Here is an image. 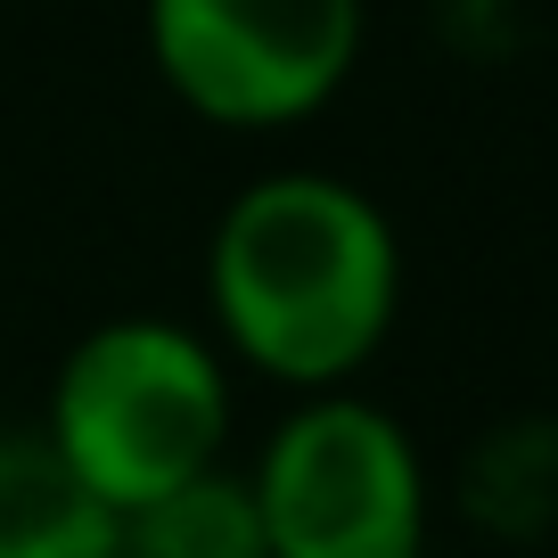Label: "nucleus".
<instances>
[{
  "label": "nucleus",
  "mask_w": 558,
  "mask_h": 558,
  "mask_svg": "<svg viewBox=\"0 0 558 558\" xmlns=\"http://www.w3.org/2000/svg\"><path fill=\"white\" fill-rule=\"evenodd\" d=\"M246 493L271 558H418L436 518L418 436L353 386L288 402L246 460Z\"/></svg>",
  "instance_id": "7ed1b4c3"
},
{
  "label": "nucleus",
  "mask_w": 558,
  "mask_h": 558,
  "mask_svg": "<svg viewBox=\"0 0 558 558\" xmlns=\"http://www.w3.org/2000/svg\"><path fill=\"white\" fill-rule=\"evenodd\" d=\"M402 313V239L345 173L279 165L230 190L206 230V337L288 395L353 386Z\"/></svg>",
  "instance_id": "f257e3e1"
},
{
  "label": "nucleus",
  "mask_w": 558,
  "mask_h": 558,
  "mask_svg": "<svg viewBox=\"0 0 558 558\" xmlns=\"http://www.w3.org/2000/svg\"><path fill=\"white\" fill-rule=\"evenodd\" d=\"M230 427H239V369L197 320L173 313L90 320L58 353L41 402V436L116 518L230 460Z\"/></svg>",
  "instance_id": "f03ea898"
},
{
  "label": "nucleus",
  "mask_w": 558,
  "mask_h": 558,
  "mask_svg": "<svg viewBox=\"0 0 558 558\" xmlns=\"http://www.w3.org/2000/svg\"><path fill=\"white\" fill-rule=\"evenodd\" d=\"M123 558H271L246 469L214 460V469L148 493L140 509H123Z\"/></svg>",
  "instance_id": "423d86ee"
},
{
  "label": "nucleus",
  "mask_w": 558,
  "mask_h": 558,
  "mask_svg": "<svg viewBox=\"0 0 558 558\" xmlns=\"http://www.w3.org/2000/svg\"><path fill=\"white\" fill-rule=\"evenodd\" d=\"M0 558H123V518L66 469L41 418L0 427Z\"/></svg>",
  "instance_id": "39448f33"
},
{
  "label": "nucleus",
  "mask_w": 558,
  "mask_h": 558,
  "mask_svg": "<svg viewBox=\"0 0 558 558\" xmlns=\"http://www.w3.org/2000/svg\"><path fill=\"white\" fill-rule=\"evenodd\" d=\"M418 558H444V550H436V542H427V550H418Z\"/></svg>",
  "instance_id": "0eeeda50"
},
{
  "label": "nucleus",
  "mask_w": 558,
  "mask_h": 558,
  "mask_svg": "<svg viewBox=\"0 0 558 558\" xmlns=\"http://www.w3.org/2000/svg\"><path fill=\"white\" fill-rule=\"evenodd\" d=\"M157 83L214 132H296L353 83L369 0H148Z\"/></svg>",
  "instance_id": "20e7f679"
}]
</instances>
